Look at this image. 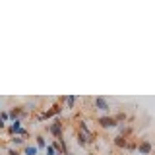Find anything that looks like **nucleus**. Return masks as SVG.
<instances>
[{
  "mask_svg": "<svg viewBox=\"0 0 155 155\" xmlns=\"http://www.w3.org/2000/svg\"><path fill=\"white\" fill-rule=\"evenodd\" d=\"M2 128H6V122H4V120H0V130Z\"/></svg>",
  "mask_w": 155,
  "mask_h": 155,
  "instance_id": "obj_16",
  "label": "nucleus"
},
{
  "mask_svg": "<svg viewBox=\"0 0 155 155\" xmlns=\"http://www.w3.org/2000/svg\"><path fill=\"white\" fill-rule=\"evenodd\" d=\"M23 153L25 155H39V149H37V145H25Z\"/></svg>",
  "mask_w": 155,
  "mask_h": 155,
  "instance_id": "obj_10",
  "label": "nucleus"
},
{
  "mask_svg": "<svg viewBox=\"0 0 155 155\" xmlns=\"http://www.w3.org/2000/svg\"><path fill=\"white\" fill-rule=\"evenodd\" d=\"M12 143L14 145H23V138H21V136H14V138H12Z\"/></svg>",
  "mask_w": 155,
  "mask_h": 155,
  "instance_id": "obj_12",
  "label": "nucleus"
},
{
  "mask_svg": "<svg viewBox=\"0 0 155 155\" xmlns=\"http://www.w3.org/2000/svg\"><path fill=\"white\" fill-rule=\"evenodd\" d=\"M43 147H47L45 138H43V136H37V149H43Z\"/></svg>",
  "mask_w": 155,
  "mask_h": 155,
  "instance_id": "obj_11",
  "label": "nucleus"
},
{
  "mask_svg": "<svg viewBox=\"0 0 155 155\" xmlns=\"http://www.w3.org/2000/svg\"><path fill=\"white\" fill-rule=\"evenodd\" d=\"M103 128H114V126H118L116 124V120H114V116H99V120H97Z\"/></svg>",
  "mask_w": 155,
  "mask_h": 155,
  "instance_id": "obj_5",
  "label": "nucleus"
},
{
  "mask_svg": "<svg viewBox=\"0 0 155 155\" xmlns=\"http://www.w3.org/2000/svg\"><path fill=\"white\" fill-rule=\"evenodd\" d=\"M8 132L12 134V136H21V138H23V136H27V130L21 126V120H19V118L14 120V122L8 126Z\"/></svg>",
  "mask_w": 155,
  "mask_h": 155,
  "instance_id": "obj_1",
  "label": "nucleus"
},
{
  "mask_svg": "<svg viewBox=\"0 0 155 155\" xmlns=\"http://www.w3.org/2000/svg\"><path fill=\"white\" fill-rule=\"evenodd\" d=\"M114 143H116V147H126V145H128V140H126V136H116Z\"/></svg>",
  "mask_w": 155,
  "mask_h": 155,
  "instance_id": "obj_9",
  "label": "nucleus"
},
{
  "mask_svg": "<svg viewBox=\"0 0 155 155\" xmlns=\"http://www.w3.org/2000/svg\"><path fill=\"white\" fill-rule=\"evenodd\" d=\"M93 105H95L97 110H101V113H109V110H110V105H109V101H107L105 97H95Z\"/></svg>",
  "mask_w": 155,
  "mask_h": 155,
  "instance_id": "obj_3",
  "label": "nucleus"
},
{
  "mask_svg": "<svg viewBox=\"0 0 155 155\" xmlns=\"http://www.w3.org/2000/svg\"><path fill=\"white\" fill-rule=\"evenodd\" d=\"M151 151H153V145H151L149 140H142V142L138 143V153L140 155H151Z\"/></svg>",
  "mask_w": 155,
  "mask_h": 155,
  "instance_id": "obj_4",
  "label": "nucleus"
},
{
  "mask_svg": "<svg viewBox=\"0 0 155 155\" xmlns=\"http://www.w3.org/2000/svg\"><path fill=\"white\" fill-rule=\"evenodd\" d=\"M0 120H4V122H6V120H10V114L6 113V110H2V113H0Z\"/></svg>",
  "mask_w": 155,
  "mask_h": 155,
  "instance_id": "obj_14",
  "label": "nucleus"
},
{
  "mask_svg": "<svg viewBox=\"0 0 155 155\" xmlns=\"http://www.w3.org/2000/svg\"><path fill=\"white\" fill-rule=\"evenodd\" d=\"M8 155H19V151H18V149H12V147H10V149H8Z\"/></svg>",
  "mask_w": 155,
  "mask_h": 155,
  "instance_id": "obj_15",
  "label": "nucleus"
},
{
  "mask_svg": "<svg viewBox=\"0 0 155 155\" xmlns=\"http://www.w3.org/2000/svg\"><path fill=\"white\" fill-rule=\"evenodd\" d=\"M60 110H62V105H52L51 109H48V110H45V113H43L41 116H39V118H41V120H43V118H51V116L58 114Z\"/></svg>",
  "mask_w": 155,
  "mask_h": 155,
  "instance_id": "obj_6",
  "label": "nucleus"
},
{
  "mask_svg": "<svg viewBox=\"0 0 155 155\" xmlns=\"http://www.w3.org/2000/svg\"><path fill=\"white\" fill-rule=\"evenodd\" d=\"M21 113H23V109H21V107H14V109L8 113V114H10V120H12V122H14V120H18Z\"/></svg>",
  "mask_w": 155,
  "mask_h": 155,
  "instance_id": "obj_7",
  "label": "nucleus"
},
{
  "mask_svg": "<svg viewBox=\"0 0 155 155\" xmlns=\"http://www.w3.org/2000/svg\"><path fill=\"white\" fill-rule=\"evenodd\" d=\"M114 120H116V124H118V122H122V120H126V114H124V113L116 114V116H114Z\"/></svg>",
  "mask_w": 155,
  "mask_h": 155,
  "instance_id": "obj_13",
  "label": "nucleus"
},
{
  "mask_svg": "<svg viewBox=\"0 0 155 155\" xmlns=\"http://www.w3.org/2000/svg\"><path fill=\"white\" fill-rule=\"evenodd\" d=\"M62 101L66 103V107H68V109H74V105H76L78 97H74V95H68V97H62Z\"/></svg>",
  "mask_w": 155,
  "mask_h": 155,
  "instance_id": "obj_8",
  "label": "nucleus"
},
{
  "mask_svg": "<svg viewBox=\"0 0 155 155\" xmlns=\"http://www.w3.org/2000/svg\"><path fill=\"white\" fill-rule=\"evenodd\" d=\"M47 132H51L56 140H62V122H60V118H54V120H52V124H48Z\"/></svg>",
  "mask_w": 155,
  "mask_h": 155,
  "instance_id": "obj_2",
  "label": "nucleus"
}]
</instances>
